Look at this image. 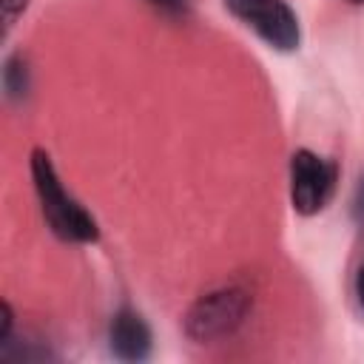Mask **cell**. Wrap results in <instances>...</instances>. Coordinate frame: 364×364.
Instances as JSON below:
<instances>
[{
    "instance_id": "1",
    "label": "cell",
    "mask_w": 364,
    "mask_h": 364,
    "mask_svg": "<svg viewBox=\"0 0 364 364\" xmlns=\"http://www.w3.org/2000/svg\"><path fill=\"white\" fill-rule=\"evenodd\" d=\"M31 179H34V191L40 199L43 219L57 239L77 242V245H88V242L100 239L97 219L65 191V185L60 182V176L54 171L51 156L43 148L31 151Z\"/></svg>"
},
{
    "instance_id": "2",
    "label": "cell",
    "mask_w": 364,
    "mask_h": 364,
    "mask_svg": "<svg viewBox=\"0 0 364 364\" xmlns=\"http://www.w3.org/2000/svg\"><path fill=\"white\" fill-rule=\"evenodd\" d=\"M253 296L242 284H225L199 296L185 313V333L196 344H213L230 338L250 316Z\"/></svg>"
},
{
    "instance_id": "3",
    "label": "cell",
    "mask_w": 364,
    "mask_h": 364,
    "mask_svg": "<svg viewBox=\"0 0 364 364\" xmlns=\"http://www.w3.org/2000/svg\"><path fill=\"white\" fill-rule=\"evenodd\" d=\"M338 165L307 148H299L290 156V202L301 216H313L327 208L336 193Z\"/></svg>"
},
{
    "instance_id": "4",
    "label": "cell",
    "mask_w": 364,
    "mask_h": 364,
    "mask_svg": "<svg viewBox=\"0 0 364 364\" xmlns=\"http://www.w3.org/2000/svg\"><path fill=\"white\" fill-rule=\"evenodd\" d=\"M225 9L276 51H296L301 26L284 0H225Z\"/></svg>"
},
{
    "instance_id": "5",
    "label": "cell",
    "mask_w": 364,
    "mask_h": 364,
    "mask_svg": "<svg viewBox=\"0 0 364 364\" xmlns=\"http://www.w3.org/2000/svg\"><path fill=\"white\" fill-rule=\"evenodd\" d=\"M108 350L119 361H145L154 350V333L139 310L122 304L108 324Z\"/></svg>"
},
{
    "instance_id": "6",
    "label": "cell",
    "mask_w": 364,
    "mask_h": 364,
    "mask_svg": "<svg viewBox=\"0 0 364 364\" xmlns=\"http://www.w3.org/2000/svg\"><path fill=\"white\" fill-rule=\"evenodd\" d=\"M31 88V77H28V65H26V57L23 54H11L6 63H3V91L11 102H20L26 100Z\"/></svg>"
},
{
    "instance_id": "7",
    "label": "cell",
    "mask_w": 364,
    "mask_h": 364,
    "mask_svg": "<svg viewBox=\"0 0 364 364\" xmlns=\"http://www.w3.org/2000/svg\"><path fill=\"white\" fill-rule=\"evenodd\" d=\"M145 3L154 6L156 11L168 14V17H176V20L191 14V0H145Z\"/></svg>"
},
{
    "instance_id": "8",
    "label": "cell",
    "mask_w": 364,
    "mask_h": 364,
    "mask_svg": "<svg viewBox=\"0 0 364 364\" xmlns=\"http://www.w3.org/2000/svg\"><path fill=\"white\" fill-rule=\"evenodd\" d=\"M353 219L364 228V176L358 179V185H355V193H353Z\"/></svg>"
},
{
    "instance_id": "9",
    "label": "cell",
    "mask_w": 364,
    "mask_h": 364,
    "mask_svg": "<svg viewBox=\"0 0 364 364\" xmlns=\"http://www.w3.org/2000/svg\"><path fill=\"white\" fill-rule=\"evenodd\" d=\"M355 296H358V304L364 307V264L358 267V276H355Z\"/></svg>"
},
{
    "instance_id": "10",
    "label": "cell",
    "mask_w": 364,
    "mask_h": 364,
    "mask_svg": "<svg viewBox=\"0 0 364 364\" xmlns=\"http://www.w3.org/2000/svg\"><path fill=\"white\" fill-rule=\"evenodd\" d=\"M347 3H353V6H364V0H347Z\"/></svg>"
}]
</instances>
